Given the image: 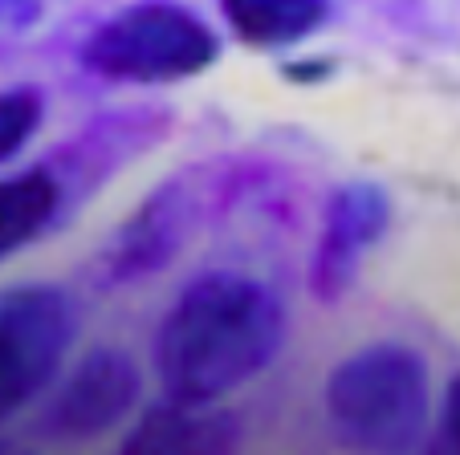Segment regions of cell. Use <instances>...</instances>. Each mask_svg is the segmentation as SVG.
Masks as SVG:
<instances>
[{
	"mask_svg": "<svg viewBox=\"0 0 460 455\" xmlns=\"http://www.w3.org/2000/svg\"><path fill=\"white\" fill-rule=\"evenodd\" d=\"M289 313L270 281L236 268L191 276L151 334V370L164 398L220 407L278 362Z\"/></svg>",
	"mask_w": 460,
	"mask_h": 455,
	"instance_id": "6da1fadb",
	"label": "cell"
},
{
	"mask_svg": "<svg viewBox=\"0 0 460 455\" xmlns=\"http://www.w3.org/2000/svg\"><path fill=\"white\" fill-rule=\"evenodd\" d=\"M270 175V159L252 155H212L172 171L98 252V281L119 289L164 273L196 236L265 188Z\"/></svg>",
	"mask_w": 460,
	"mask_h": 455,
	"instance_id": "7a4b0ae2",
	"label": "cell"
},
{
	"mask_svg": "<svg viewBox=\"0 0 460 455\" xmlns=\"http://www.w3.org/2000/svg\"><path fill=\"white\" fill-rule=\"evenodd\" d=\"M326 427L355 455H411L432 415V374L411 346L371 342L322 387Z\"/></svg>",
	"mask_w": 460,
	"mask_h": 455,
	"instance_id": "3957f363",
	"label": "cell"
},
{
	"mask_svg": "<svg viewBox=\"0 0 460 455\" xmlns=\"http://www.w3.org/2000/svg\"><path fill=\"white\" fill-rule=\"evenodd\" d=\"M217 61L220 37L200 13L175 0H135L82 45V66L119 86H172L208 74Z\"/></svg>",
	"mask_w": 460,
	"mask_h": 455,
	"instance_id": "277c9868",
	"label": "cell"
},
{
	"mask_svg": "<svg viewBox=\"0 0 460 455\" xmlns=\"http://www.w3.org/2000/svg\"><path fill=\"white\" fill-rule=\"evenodd\" d=\"M78 329L82 310L70 289L49 281L0 289V423L58 387Z\"/></svg>",
	"mask_w": 460,
	"mask_h": 455,
	"instance_id": "5b68a950",
	"label": "cell"
},
{
	"mask_svg": "<svg viewBox=\"0 0 460 455\" xmlns=\"http://www.w3.org/2000/svg\"><path fill=\"white\" fill-rule=\"evenodd\" d=\"M143 398V370L119 346H98L82 354L58 387L45 395L37 415V431L58 443H86V439L111 435L114 427L135 415Z\"/></svg>",
	"mask_w": 460,
	"mask_h": 455,
	"instance_id": "8992f818",
	"label": "cell"
},
{
	"mask_svg": "<svg viewBox=\"0 0 460 455\" xmlns=\"http://www.w3.org/2000/svg\"><path fill=\"white\" fill-rule=\"evenodd\" d=\"M391 228V196L383 183L350 179L331 191L322 207L318 241L310 257V293L326 305L347 297L358 281L363 260Z\"/></svg>",
	"mask_w": 460,
	"mask_h": 455,
	"instance_id": "52a82bcc",
	"label": "cell"
},
{
	"mask_svg": "<svg viewBox=\"0 0 460 455\" xmlns=\"http://www.w3.org/2000/svg\"><path fill=\"white\" fill-rule=\"evenodd\" d=\"M172 135V114L139 106V110H114L82 127L78 135L66 143L61 163H45L61 183L66 204L70 199H86L98 183H106L122 163L139 159L155 143Z\"/></svg>",
	"mask_w": 460,
	"mask_h": 455,
	"instance_id": "ba28073f",
	"label": "cell"
},
{
	"mask_svg": "<svg viewBox=\"0 0 460 455\" xmlns=\"http://www.w3.org/2000/svg\"><path fill=\"white\" fill-rule=\"evenodd\" d=\"M236 451H241V419L233 411L159 398L127 427L114 455H236Z\"/></svg>",
	"mask_w": 460,
	"mask_h": 455,
	"instance_id": "9c48e42d",
	"label": "cell"
},
{
	"mask_svg": "<svg viewBox=\"0 0 460 455\" xmlns=\"http://www.w3.org/2000/svg\"><path fill=\"white\" fill-rule=\"evenodd\" d=\"M220 13L244 45L286 49L326 25L331 0H220Z\"/></svg>",
	"mask_w": 460,
	"mask_h": 455,
	"instance_id": "30bf717a",
	"label": "cell"
},
{
	"mask_svg": "<svg viewBox=\"0 0 460 455\" xmlns=\"http://www.w3.org/2000/svg\"><path fill=\"white\" fill-rule=\"evenodd\" d=\"M61 212H66V196L49 167L0 179V260L33 244Z\"/></svg>",
	"mask_w": 460,
	"mask_h": 455,
	"instance_id": "8fae6325",
	"label": "cell"
},
{
	"mask_svg": "<svg viewBox=\"0 0 460 455\" xmlns=\"http://www.w3.org/2000/svg\"><path fill=\"white\" fill-rule=\"evenodd\" d=\"M45 118V98L41 90H0V163H9L13 155L25 151V143L37 135Z\"/></svg>",
	"mask_w": 460,
	"mask_h": 455,
	"instance_id": "7c38bea8",
	"label": "cell"
},
{
	"mask_svg": "<svg viewBox=\"0 0 460 455\" xmlns=\"http://www.w3.org/2000/svg\"><path fill=\"white\" fill-rule=\"evenodd\" d=\"M420 455H460V374L452 378L448 390H444L440 423H436L432 439L424 443Z\"/></svg>",
	"mask_w": 460,
	"mask_h": 455,
	"instance_id": "4fadbf2b",
	"label": "cell"
},
{
	"mask_svg": "<svg viewBox=\"0 0 460 455\" xmlns=\"http://www.w3.org/2000/svg\"><path fill=\"white\" fill-rule=\"evenodd\" d=\"M41 21V0H0V37H21Z\"/></svg>",
	"mask_w": 460,
	"mask_h": 455,
	"instance_id": "5bb4252c",
	"label": "cell"
},
{
	"mask_svg": "<svg viewBox=\"0 0 460 455\" xmlns=\"http://www.w3.org/2000/svg\"><path fill=\"white\" fill-rule=\"evenodd\" d=\"M0 455H33L25 443H17V439H0Z\"/></svg>",
	"mask_w": 460,
	"mask_h": 455,
	"instance_id": "9a60e30c",
	"label": "cell"
}]
</instances>
